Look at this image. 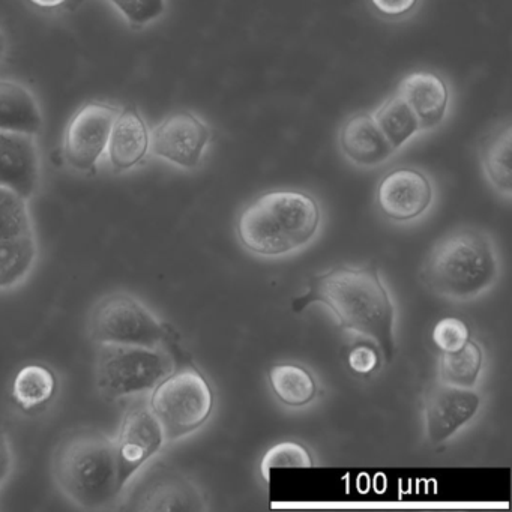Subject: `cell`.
Instances as JSON below:
<instances>
[{
    "label": "cell",
    "instance_id": "1",
    "mask_svg": "<svg viewBox=\"0 0 512 512\" xmlns=\"http://www.w3.org/2000/svg\"><path fill=\"white\" fill-rule=\"evenodd\" d=\"M307 287L304 295L293 299L295 313L313 304L326 305L341 329L368 338L385 358L386 365L394 361V302L376 266H338L311 275Z\"/></svg>",
    "mask_w": 512,
    "mask_h": 512
},
{
    "label": "cell",
    "instance_id": "2",
    "mask_svg": "<svg viewBox=\"0 0 512 512\" xmlns=\"http://www.w3.org/2000/svg\"><path fill=\"white\" fill-rule=\"evenodd\" d=\"M52 473L58 490L79 508L100 511L121 500L115 443L103 431L65 437L53 455Z\"/></svg>",
    "mask_w": 512,
    "mask_h": 512
},
{
    "label": "cell",
    "instance_id": "3",
    "mask_svg": "<svg viewBox=\"0 0 512 512\" xmlns=\"http://www.w3.org/2000/svg\"><path fill=\"white\" fill-rule=\"evenodd\" d=\"M319 203L299 190H272L254 199L239 215V241L259 256H281L307 245L320 226Z\"/></svg>",
    "mask_w": 512,
    "mask_h": 512
},
{
    "label": "cell",
    "instance_id": "4",
    "mask_svg": "<svg viewBox=\"0 0 512 512\" xmlns=\"http://www.w3.org/2000/svg\"><path fill=\"white\" fill-rule=\"evenodd\" d=\"M499 263L490 238L476 230H461L439 242L425 262L422 278L437 295L469 301L490 289Z\"/></svg>",
    "mask_w": 512,
    "mask_h": 512
},
{
    "label": "cell",
    "instance_id": "5",
    "mask_svg": "<svg viewBox=\"0 0 512 512\" xmlns=\"http://www.w3.org/2000/svg\"><path fill=\"white\" fill-rule=\"evenodd\" d=\"M182 352L167 347L97 344L95 380L101 397L124 400L149 394L179 362Z\"/></svg>",
    "mask_w": 512,
    "mask_h": 512
},
{
    "label": "cell",
    "instance_id": "6",
    "mask_svg": "<svg viewBox=\"0 0 512 512\" xmlns=\"http://www.w3.org/2000/svg\"><path fill=\"white\" fill-rule=\"evenodd\" d=\"M167 442H176L202 428L214 410V391L205 374L190 361L179 362L148 398Z\"/></svg>",
    "mask_w": 512,
    "mask_h": 512
},
{
    "label": "cell",
    "instance_id": "7",
    "mask_svg": "<svg viewBox=\"0 0 512 512\" xmlns=\"http://www.w3.org/2000/svg\"><path fill=\"white\" fill-rule=\"evenodd\" d=\"M88 332L95 344L167 347L173 352H182L172 328L128 292L104 295L92 307Z\"/></svg>",
    "mask_w": 512,
    "mask_h": 512
},
{
    "label": "cell",
    "instance_id": "8",
    "mask_svg": "<svg viewBox=\"0 0 512 512\" xmlns=\"http://www.w3.org/2000/svg\"><path fill=\"white\" fill-rule=\"evenodd\" d=\"M131 485V484H130ZM128 511H206L199 485L175 467L155 463L131 485L125 499Z\"/></svg>",
    "mask_w": 512,
    "mask_h": 512
},
{
    "label": "cell",
    "instance_id": "9",
    "mask_svg": "<svg viewBox=\"0 0 512 512\" xmlns=\"http://www.w3.org/2000/svg\"><path fill=\"white\" fill-rule=\"evenodd\" d=\"M214 140L211 125L193 110H175L151 131V152L181 170L202 166Z\"/></svg>",
    "mask_w": 512,
    "mask_h": 512
},
{
    "label": "cell",
    "instance_id": "10",
    "mask_svg": "<svg viewBox=\"0 0 512 512\" xmlns=\"http://www.w3.org/2000/svg\"><path fill=\"white\" fill-rule=\"evenodd\" d=\"M166 442L163 427L148 401L139 400L131 404L113 439L122 493L139 475L140 470L163 449Z\"/></svg>",
    "mask_w": 512,
    "mask_h": 512
},
{
    "label": "cell",
    "instance_id": "11",
    "mask_svg": "<svg viewBox=\"0 0 512 512\" xmlns=\"http://www.w3.org/2000/svg\"><path fill=\"white\" fill-rule=\"evenodd\" d=\"M119 107L88 103L80 107L65 128L62 154L65 163L79 173H94L107 154L113 122Z\"/></svg>",
    "mask_w": 512,
    "mask_h": 512
},
{
    "label": "cell",
    "instance_id": "12",
    "mask_svg": "<svg viewBox=\"0 0 512 512\" xmlns=\"http://www.w3.org/2000/svg\"><path fill=\"white\" fill-rule=\"evenodd\" d=\"M434 199L430 176L416 167L389 170L376 190V203L389 220L406 223L428 211Z\"/></svg>",
    "mask_w": 512,
    "mask_h": 512
},
{
    "label": "cell",
    "instance_id": "13",
    "mask_svg": "<svg viewBox=\"0 0 512 512\" xmlns=\"http://www.w3.org/2000/svg\"><path fill=\"white\" fill-rule=\"evenodd\" d=\"M395 92L415 113L422 136L439 130L451 118L454 92L449 80L439 71H412L398 82Z\"/></svg>",
    "mask_w": 512,
    "mask_h": 512
},
{
    "label": "cell",
    "instance_id": "14",
    "mask_svg": "<svg viewBox=\"0 0 512 512\" xmlns=\"http://www.w3.org/2000/svg\"><path fill=\"white\" fill-rule=\"evenodd\" d=\"M481 407V397L473 388H458L439 382L425 398L424 419L428 440L434 445L451 439Z\"/></svg>",
    "mask_w": 512,
    "mask_h": 512
},
{
    "label": "cell",
    "instance_id": "15",
    "mask_svg": "<svg viewBox=\"0 0 512 512\" xmlns=\"http://www.w3.org/2000/svg\"><path fill=\"white\" fill-rule=\"evenodd\" d=\"M41 170L38 136L0 131V187L29 202L40 190Z\"/></svg>",
    "mask_w": 512,
    "mask_h": 512
},
{
    "label": "cell",
    "instance_id": "16",
    "mask_svg": "<svg viewBox=\"0 0 512 512\" xmlns=\"http://www.w3.org/2000/svg\"><path fill=\"white\" fill-rule=\"evenodd\" d=\"M344 160L359 169H377L398 154L383 136L373 112L361 110L344 119L337 134Z\"/></svg>",
    "mask_w": 512,
    "mask_h": 512
},
{
    "label": "cell",
    "instance_id": "17",
    "mask_svg": "<svg viewBox=\"0 0 512 512\" xmlns=\"http://www.w3.org/2000/svg\"><path fill=\"white\" fill-rule=\"evenodd\" d=\"M151 152V130L136 106L119 109L110 133L107 158L118 173L139 167Z\"/></svg>",
    "mask_w": 512,
    "mask_h": 512
},
{
    "label": "cell",
    "instance_id": "18",
    "mask_svg": "<svg viewBox=\"0 0 512 512\" xmlns=\"http://www.w3.org/2000/svg\"><path fill=\"white\" fill-rule=\"evenodd\" d=\"M44 113L34 92L17 80L0 79V131L40 136Z\"/></svg>",
    "mask_w": 512,
    "mask_h": 512
},
{
    "label": "cell",
    "instance_id": "19",
    "mask_svg": "<svg viewBox=\"0 0 512 512\" xmlns=\"http://www.w3.org/2000/svg\"><path fill=\"white\" fill-rule=\"evenodd\" d=\"M512 125L509 119L494 125L479 145L482 173L494 191L505 199L512 194Z\"/></svg>",
    "mask_w": 512,
    "mask_h": 512
},
{
    "label": "cell",
    "instance_id": "20",
    "mask_svg": "<svg viewBox=\"0 0 512 512\" xmlns=\"http://www.w3.org/2000/svg\"><path fill=\"white\" fill-rule=\"evenodd\" d=\"M58 388V376L49 365L31 362L17 370L11 394L23 412L32 413L49 406Z\"/></svg>",
    "mask_w": 512,
    "mask_h": 512
},
{
    "label": "cell",
    "instance_id": "21",
    "mask_svg": "<svg viewBox=\"0 0 512 512\" xmlns=\"http://www.w3.org/2000/svg\"><path fill=\"white\" fill-rule=\"evenodd\" d=\"M40 257L37 236L0 238V292L22 286L34 272Z\"/></svg>",
    "mask_w": 512,
    "mask_h": 512
},
{
    "label": "cell",
    "instance_id": "22",
    "mask_svg": "<svg viewBox=\"0 0 512 512\" xmlns=\"http://www.w3.org/2000/svg\"><path fill=\"white\" fill-rule=\"evenodd\" d=\"M373 116L383 136L397 152L422 136L418 118L397 92L386 97L373 110Z\"/></svg>",
    "mask_w": 512,
    "mask_h": 512
},
{
    "label": "cell",
    "instance_id": "23",
    "mask_svg": "<svg viewBox=\"0 0 512 512\" xmlns=\"http://www.w3.org/2000/svg\"><path fill=\"white\" fill-rule=\"evenodd\" d=\"M269 385L275 397L289 407H304L317 395V383L307 368L292 362L272 365Z\"/></svg>",
    "mask_w": 512,
    "mask_h": 512
},
{
    "label": "cell",
    "instance_id": "24",
    "mask_svg": "<svg viewBox=\"0 0 512 512\" xmlns=\"http://www.w3.org/2000/svg\"><path fill=\"white\" fill-rule=\"evenodd\" d=\"M484 353L476 341L467 340L454 352H442L439 362L440 382L458 388H473L478 383Z\"/></svg>",
    "mask_w": 512,
    "mask_h": 512
},
{
    "label": "cell",
    "instance_id": "25",
    "mask_svg": "<svg viewBox=\"0 0 512 512\" xmlns=\"http://www.w3.org/2000/svg\"><path fill=\"white\" fill-rule=\"evenodd\" d=\"M35 233L29 202L8 188L0 187V238Z\"/></svg>",
    "mask_w": 512,
    "mask_h": 512
},
{
    "label": "cell",
    "instance_id": "26",
    "mask_svg": "<svg viewBox=\"0 0 512 512\" xmlns=\"http://www.w3.org/2000/svg\"><path fill=\"white\" fill-rule=\"evenodd\" d=\"M133 31H143L166 17L169 0H107Z\"/></svg>",
    "mask_w": 512,
    "mask_h": 512
},
{
    "label": "cell",
    "instance_id": "27",
    "mask_svg": "<svg viewBox=\"0 0 512 512\" xmlns=\"http://www.w3.org/2000/svg\"><path fill=\"white\" fill-rule=\"evenodd\" d=\"M314 461L308 449L301 443L286 440V442L277 443L266 451L262 463H260V472L263 478L268 481L274 469H308L313 467Z\"/></svg>",
    "mask_w": 512,
    "mask_h": 512
},
{
    "label": "cell",
    "instance_id": "28",
    "mask_svg": "<svg viewBox=\"0 0 512 512\" xmlns=\"http://www.w3.org/2000/svg\"><path fill=\"white\" fill-rule=\"evenodd\" d=\"M470 338L469 328L463 320L445 317L434 326L433 341L440 352H454Z\"/></svg>",
    "mask_w": 512,
    "mask_h": 512
},
{
    "label": "cell",
    "instance_id": "29",
    "mask_svg": "<svg viewBox=\"0 0 512 512\" xmlns=\"http://www.w3.org/2000/svg\"><path fill=\"white\" fill-rule=\"evenodd\" d=\"M371 10L388 23H404L421 10L424 0H368Z\"/></svg>",
    "mask_w": 512,
    "mask_h": 512
},
{
    "label": "cell",
    "instance_id": "30",
    "mask_svg": "<svg viewBox=\"0 0 512 512\" xmlns=\"http://www.w3.org/2000/svg\"><path fill=\"white\" fill-rule=\"evenodd\" d=\"M379 362L380 352L373 343H361L350 350L349 365L356 373H373L379 367Z\"/></svg>",
    "mask_w": 512,
    "mask_h": 512
},
{
    "label": "cell",
    "instance_id": "31",
    "mask_svg": "<svg viewBox=\"0 0 512 512\" xmlns=\"http://www.w3.org/2000/svg\"><path fill=\"white\" fill-rule=\"evenodd\" d=\"M14 449L10 437L0 428V490L10 481L14 472Z\"/></svg>",
    "mask_w": 512,
    "mask_h": 512
},
{
    "label": "cell",
    "instance_id": "32",
    "mask_svg": "<svg viewBox=\"0 0 512 512\" xmlns=\"http://www.w3.org/2000/svg\"><path fill=\"white\" fill-rule=\"evenodd\" d=\"M29 2L41 10H55V8L62 7L67 0H29Z\"/></svg>",
    "mask_w": 512,
    "mask_h": 512
},
{
    "label": "cell",
    "instance_id": "33",
    "mask_svg": "<svg viewBox=\"0 0 512 512\" xmlns=\"http://www.w3.org/2000/svg\"><path fill=\"white\" fill-rule=\"evenodd\" d=\"M8 53V38L5 32L0 29V64L5 61Z\"/></svg>",
    "mask_w": 512,
    "mask_h": 512
}]
</instances>
